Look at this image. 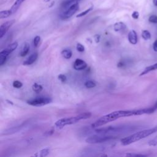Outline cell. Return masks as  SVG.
I'll return each instance as SVG.
<instances>
[{"instance_id":"obj_1","label":"cell","mask_w":157,"mask_h":157,"mask_svg":"<svg viewBox=\"0 0 157 157\" xmlns=\"http://www.w3.org/2000/svg\"><path fill=\"white\" fill-rule=\"evenodd\" d=\"M142 110L140 109L137 110H117L110 112L107 115H105L96 121H95L92 125V128H98L107 123L115 121L121 117H131L134 115H142Z\"/></svg>"},{"instance_id":"obj_2","label":"cell","mask_w":157,"mask_h":157,"mask_svg":"<svg viewBox=\"0 0 157 157\" xmlns=\"http://www.w3.org/2000/svg\"><path fill=\"white\" fill-rule=\"evenodd\" d=\"M157 131V126L145 130L140 131L134 134H133L129 136L124 137L121 139V144L123 145H128L135 142H137L140 139L147 137Z\"/></svg>"},{"instance_id":"obj_3","label":"cell","mask_w":157,"mask_h":157,"mask_svg":"<svg viewBox=\"0 0 157 157\" xmlns=\"http://www.w3.org/2000/svg\"><path fill=\"white\" fill-rule=\"evenodd\" d=\"M91 117H92L91 112H84V113H82L79 115H77L76 116L66 117V118H63L60 119L55 122V125L56 127H57L58 128H62L67 125H71L75 124L82 120H85V119L90 118Z\"/></svg>"},{"instance_id":"obj_4","label":"cell","mask_w":157,"mask_h":157,"mask_svg":"<svg viewBox=\"0 0 157 157\" xmlns=\"http://www.w3.org/2000/svg\"><path fill=\"white\" fill-rule=\"evenodd\" d=\"M115 137L114 136L110 135H105L103 134H101L99 135H94L90 137H88L86 139V142L88 144H97L104 142L111 139H114Z\"/></svg>"},{"instance_id":"obj_5","label":"cell","mask_w":157,"mask_h":157,"mask_svg":"<svg viewBox=\"0 0 157 157\" xmlns=\"http://www.w3.org/2000/svg\"><path fill=\"white\" fill-rule=\"evenodd\" d=\"M52 102V98L49 97H44V96H39L36 97L27 101V104L35 107H41L47 104H49Z\"/></svg>"},{"instance_id":"obj_6","label":"cell","mask_w":157,"mask_h":157,"mask_svg":"<svg viewBox=\"0 0 157 157\" xmlns=\"http://www.w3.org/2000/svg\"><path fill=\"white\" fill-rule=\"evenodd\" d=\"M79 8V2L74 3L69 7L65 9V11L61 13L60 16V19L62 20H66L71 18L78 11Z\"/></svg>"},{"instance_id":"obj_7","label":"cell","mask_w":157,"mask_h":157,"mask_svg":"<svg viewBox=\"0 0 157 157\" xmlns=\"http://www.w3.org/2000/svg\"><path fill=\"white\" fill-rule=\"evenodd\" d=\"M18 47V43L17 42H14L8 46L5 49L2 50L0 52V57H7L11 54L13 51H14L17 47Z\"/></svg>"},{"instance_id":"obj_8","label":"cell","mask_w":157,"mask_h":157,"mask_svg":"<svg viewBox=\"0 0 157 157\" xmlns=\"http://www.w3.org/2000/svg\"><path fill=\"white\" fill-rule=\"evenodd\" d=\"M14 23L15 21L12 20L5 22L1 25V27H0V38H3V37L5 35V34Z\"/></svg>"},{"instance_id":"obj_9","label":"cell","mask_w":157,"mask_h":157,"mask_svg":"<svg viewBox=\"0 0 157 157\" xmlns=\"http://www.w3.org/2000/svg\"><path fill=\"white\" fill-rule=\"evenodd\" d=\"M87 67V63L85 61H84L83 60L80 59V58L76 59L73 65V68L76 71L84 70Z\"/></svg>"},{"instance_id":"obj_10","label":"cell","mask_w":157,"mask_h":157,"mask_svg":"<svg viewBox=\"0 0 157 157\" xmlns=\"http://www.w3.org/2000/svg\"><path fill=\"white\" fill-rule=\"evenodd\" d=\"M128 38L129 42L135 45L137 43V35L134 30H131L128 35Z\"/></svg>"},{"instance_id":"obj_11","label":"cell","mask_w":157,"mask_h":157,"mask_svg":"<svg viewBox=\"0 0 157 157\" xmlns=\"http://www.w3.org/2000/svg\"><path fill=\"white\" fill-rule=\"evenodd\" d=\"M38 57V53H34L32 55H31L27 60H25L23 64L24 65H27V66H28V65H32L34 62H36V60H37Z\"/></svg>"},{"instance_id":"obj_12","label":"cell","mask_w":157,"mask_h":157,"mask_svg":"<svg viewBox=\"0 0 157 157\" xmlns=\"http://www.w3.org/2000/svg\"><path fill=\"white\" fill-rule=\"evenodd\" d=\"M25 1V0H16L11 8V11H12L13 14H14L17 11V10L19 9L20 6L22 5V4Z\"/></svg>"},{"instance_id":"obj_13","label":"cell","mask_w":157,"mask_h":157,"mask_svg":"<svg viewBox=\"0 0 157 157\" xmlns=\"http://www.w3.org/2000/svg\"><path fill=\"white\" fill-rule=\"evenodd\" d=\"M156 69H157V63H156L155 64H153L152 65H150V66L145 68L144 69V70L140 74V76H144L145 74H148V73H150L151 71H155V70H156Z\"/></svg>"},{"instance_id":"obj_14","label":"cell","mask_w":157,"mask_h":157,"mask_svg":"<svg viewBox=\"0 0 157 157\" xmlns=\"http://www.w3.org/2000/svg\"><path fill=\"white\" fill-rule=\"evenodd\" d=\"M126 28V25L124 23L121 22L115 23L114 25V30L115 32H117L124 30Z\"/></svg>"},{"instance_id":"obj_15","label":"cell","mask_w":157,"mask_h":157,"mask_svg":"<svg viewBox=\"0 0 157 157\" xmlns=\"http://www.w3.org/2000/svg\"><path fill=\"white\" fill-rule=\"evenodd\" d=\"M30 44L28 43H25L20 52V55L22 57L26 56L30 52Z\"/></svg>"},{"instance_id":"obj_16","label":"cell","mask_w":157,"mask_h":157,"mask_svg":"<svg viewBox=\"0 0 157 157\" xmlns=\"http://www.w3.org/2000/svg\"><path fill=\"white\" fill-rule=\"evenodd\" d=\"M80 1V0H65L62 4V7L63 9H65L69 7L72 5H73L75 3H77Z\"/></svg>"},{"instance_id":"obj_17","label":"cell","mask_w":157,"mask_h":157,"mask_svg":"<svg viewBox=\"0 0 157 157\" xmlns=\"http://www.w3.org/2000/svg\"><path fill=\"white\" fill-rule=\"evenodd\" d=\"M62 55L66 60H69L71 58L73 53L72 51L70 49H64L62 51Z\"/></svg>"},{"instance_id":"obj_18","label":"cell","mask_w":157,"mask_h":157,"mask_svg":"<svg viewBox=\"0 0 157 157\" xmlns=\"http://www.w3.org/2000/svg\"><path fill=\"white\" fill-rule=\"evenodd\" d=\"M13 14L12 11L10 10H5V11H2L0 12V19H6L9 17Z\"/></svg>"},{"instance_id":"obj_19","label":"cell","mask_w":157,"mask_h":157,"mask_svg":"<svg viewBox=\"0 0 157 157\" xmlns=\"http://www.w3.org/2000/svg\"><path fill=\"white\" fill-rule=\"evenodd\" d=\"M21 128L19 127H13V128H11L10 129H6L5 131V133H3L2 134H5V135H7V134H14L15 133H17V131H19Z\"/></svg>"},{"instance_id":"obj_20","label":"cell","mask_w":157,"mask_h":157,"mask_svg":"<svg viewBox=\"0 0 157 157\" xmlns=\"http://www.w3.org/2000/svg\"><path fill=\"white\" fill-rule=\"evenodd\" d=\"M43 86L40 84H38L37 83H35L33 86H32V89L36 93H40L42 90H43Z\"/></svg>"},{"instance_id":"obj_21","label":"cell","mask_w":157,"mask_h":157,"mask_svg":"<svg viewBox=\"0 0 157 157\" xmlns=\"http://www.w3.org/2000/svg\"><path fill=\"white\" fill-rule=\"evenodd\" d=\"M142 37L145 40H148L151 38V34L147 30H144L142 32Z\"/></svg>"},{"instance_id":"obj_22","label":"cell","mask_w":157,"mask_h":157,"mask_svg":"<svg viewBox=\"0 0 157 157\" xmlns=\"http://www.w3.org/2000/svg\"><path fill=\"white\" fill-rule=\"evenodd\" d=\"M84 85L86 88H94L96 87V84L95 82H94L93 81H92V80H88L87 82H85L84 84Z\"/></svg>"},{"instance_id":"obj_23","label":"cell","mask_w":157,"mask_h":157,"mask_svg":"<svg viewBox=\"0 0 157 157\" xmlns=\"http://www.w3.org/2000/svg\"><path fill=\"white\" fill-rule=\"evenodd\" d=\"M93 7H90V8H89L88 9H86L85 11H84L80 13V14H79L76 16V17L79 18V17H83V16H85V15H87V14H88L90 11H92L93 10Z\"/></svg>"},{"instance_id":"obj_24","label":"cell","mask_w":157,"mask_h":157,"mask_svg":"<svg viewBox=\"0 0 157 157\" xmlns=\"http://www.w3.org/2000/svg\"><path fill=\"white\" fill-rule=\"evenodd\" d=\"M49 151H50V150L47 148H43L42 149L41 151H40V154H39V156L41 157H44V156H46L49 155Z\"/></svg>"},{"instance_id":"obj_25","label":"cell","mask_w":157,"mask_h":157,"mask_svg":"<svg viewBox=\"0 0 157 157\" xmlns=\"http://www.w3.org/2000/svg\"><path fill=\"white\" fill-rule=\"evenodd\" d=\"M13 85L16 88H21L23 86V84L21 81L15 80V81H14Z\"/></svg>"},{"instance_id":"obj_26","label":"cell","mask_w":157,"mask_h":157,"mask_svg":"<svg viewBox=\"0 0 157 157\" xmlns=\"http://www.w3.org/2000/svg\"><path fill=\"white\" fill-rule=\"evenodd\" d=\"M41 41V37L39 36H36L35 38H34V40H33V44H34V46L37 47L39 46V43Z\"/></svg>"},{"instance_id":"obj_27","label":"cell","mask_w":157,"mask_h":157,"mask_svg":"<svg viewBox=\"0 0 157 157\" xmlns=\"http://www.w3.org/2000/svg\"><path fill=\"white\" fill-rule=\"evenodd\" d=\"M148 21L151 24H157V16L151 15L148 18Z\"/></svg>"},{"instance_id":"obj_28","label":"cell","mask_w":157,"mask_h":157,"mask_svg":"<svg viewBox=\"0 0 157 157\" xmlns=\"http://www.w3.org/2000/svg\"><path fill=\"white\" fill-rule=\"evenodd\" d=\"M76 49L79 52H83L85 50V47H84V46L82 44L78 43L77 44V46H76Z\"/></svg>"},{"instance_id":"obj_29","label":"cell","mask_w":157,"mask_h":157,"mask_svg":"<svg viewBox=\"0 0 157 157\" xmlns=\"http://www.w3.org/2000/svg\"><path fill=\"white\" fill-rule=\"evenodd\" d=\"M58 79L63 83H65L66 81V80H67L66 76L65 74H60L58 76Z\"/></svg>"},{"instance_id":"obj_30","label":"cell","mask_w":157,"mask_h":157,"mask_svg":"<svg viewBox=\"0 0 157 157\" xmlns=\"http://www.w3.org/2000/svg\"><path fill=\"white\" fill-rule=\"evenodd\" d=\"M7 57H0V66H3L5 64L7 60Z\"/></svg>"},{"instance_id":"obj_31","label":"cell","mask_w":157,"mask_h":157,"mask_svg":"<svg viewBox=\"0 0 157 157\" xmlns=\"http://www.w3.org/2000/svg\"><path fill=\"white\" fill-rule=\"evenodd\" d=\"M127 156H145L146 155L143 154H137V153H127L126 155Z\"/></svg>"},{"instance_id":"obj_32","label":"cell","mask_w":157,"mask_h":157,"mask_svg":"<svg viewBox=\"0 0 157 157\" xmlns=\"http://www.w3.org/2000/svg\"><path fill=\"white\" fill-rule=\"evenodd\" d=\"M131 16L134 19H137L139 17V13L137 11H134L133 13Z\"/></svg>"},{"instance_id":"obj_33","label":"cell","mask_w":157,"mask_h":157,"mask_svg":"<svg viewBox=\"0 0 157 157\" xmlns=\"http://www.w3.org/2000/svg\"><path fill=\"white\" fill-rule=\"evenodd\" d=\"M94 38H95V41L96 43H98L99 42V41H100V35H96L95 36Z\"/></svg>"},{"instance_id":"obj_34","label":"cell","mask_w":157,"mask_h":157,"mask_svg":"<svg viewBox=\"0 0 157 157\" xmlns=\"http://www.w3.org/2000/svg\"><path fill=\"white\" fill-rule=\"evenodd\" d=\"M153 49L155 52H157V39L154 42L153 44Z\"/></svg>"},{"instance_id":"obj_35","label":"cell","mask_w":157,"mask_h":157,"mask_svg":"<svg viewBox=\"0 0 157 157\" xmlns=\"http://www.w3.org/2000/svg\"><path fill=\"white\" fill-rule=\"evenodd\" d=\"M153 3L155 6L157 7V0H153Z\"/></svg>"},{"instance_id":"obj_36","label":"cell","mask_w":157,"mask_h":157,"mask_svg":"<svg viewBox=\"0 0 157 157\" xmlns=\"http://www.w3.org/2000/svg\"><path fill=\"white\" fill-rule=\"evenodd\" d=\"M153 107H154V109H155V110H156V109H157V101L155 103V104L153 106Z\"/></svg>"},{"instance_id":"obj_37","label":"cell","mask_w":157,"mask_h":157,"mask_svg":"<svg viewBox=\"0 0 157 157\" xmlns=\"http://www.w3.org/2000/svg\"><path fill=\"white\" fill-rule=\"evenodd\" d=\"M6 101H7L9 104H11V105H14V104H13V103L12 101H9V100H6Z\"/></svg>"},{"instance_id":"obj_38","label":"cell","mask_w":157,"mask_h":157,"mask_svg":"<svg viewBox=\"0 0 157 157\" xmlns=\"http://www.w3.org/2000/svg\"><path fill=\"white\" fill-rule=\"evenodd\" d=\"M50 0H44V2H50Z\"/></svg>"}]
</instances>
